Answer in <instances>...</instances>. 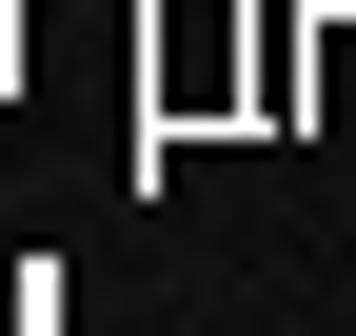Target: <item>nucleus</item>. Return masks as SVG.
<instances>
[{
  "label": "nucleus",
  "instance_id": "nucleus-2",
  "mask_svg": "<svg viewBox=\"0 0 356 336\" xmlns=\"http://www.w3.org/2000/svg\"><path fill=\"white\" fill-rule=\"evenodd\" d=\"M0 79H20V20H0Z\"/></svg>",
  "mask_w": 356,
  "mask_h": 336
},
{
  "label": "nucleus",
  "instance_id": "nucleus-1",
  "mask_svg": "<svg viewBox=\"0 0 356 336\" xmlns=\"http://www.w3.org/2000/svg\"><path fill=\"white\" fill-rule=\"evenodd\" d=\"M297 119L356 139V0H337V20H297Z\"/></svg>",
  "mask_w": 356,
  "mask_h": 336
}]
</instances>
